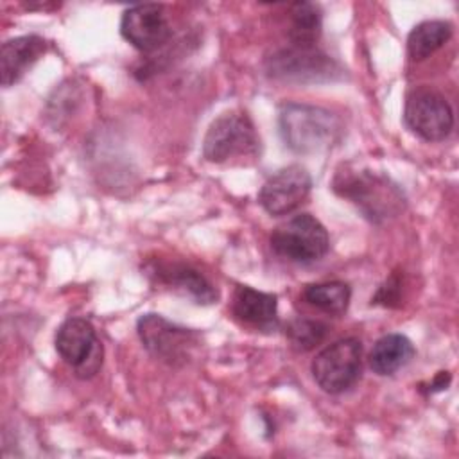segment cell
<instances>
[{
    "label": "cell",
    "instance_id": "6da1fadb",
    "mask_svg": "<svg viewBox=\"0 0 459 459\" xmlns=\"http://www.w3.org/2000/svg\"><path fill=\"white\" fill-rule=\"evenodd\" d=\"M278 124L285 145L298 154L326 151L342 133V124L337 115L325 108L299 102L283 104L280 108Z\"/></svg>",
    "mask_w": 459,
    "mask_h": 459
},
{
    "label": "cell",
    "instance_id": "7a4b0ae2",
    "mask_svg": "<svg viewBox=\"0 0 459 459\" xmlns=\"http://www.w3.org/2000/svg\"><path fill=\"white\" fill-rule=\"evenodd\" d=\"M333 188L350 199L371 222L394 217L403 210L405 199L396 185L371 170H351L337 174Z\"/></svg>",
    "mask_w": 459,
    "mask_h": 459
},
{
    "label": "cell",
    "instance_id": "3957f363",
    "mask_svg": "<svg viewBox=\"0 0 459 459\" xmlns=\"http://www.w3.org/2000/svg\"><path fill=\"white\" fill-rule=\"evenodd\" d=\"M258 136L247 115L228 111L219 115L208 127L203 140V156L212 163L256 158Z\"/></svg>",
    "mask_w": 459,
    "mask_h": 459
},
{
    "label": "cell",
    "instance_id": "277c9868",
    "mask_svg": "<svg viewBox=\"0 0 459 459\" xmlns=\"http://www.w3.org/2000/svg\"><path fill=\"white\" fill-rule=\"evenodd\" d=\"M271 249L290 262L310 264L323 258L330 247L325 226L310 213H299L271 233Z\"/></svg>",
    "mask_w": 459,
    "mask_h": 459
},
{
    "label": "cell",
    "instance_id": "5b68a950",
    "mask_svg": "<svg viewBox=\"0 0 459 459\" xmlns=\"http://www.w3.org/2000/svg\"><path fill=\"white\" fill-rule=\"evenodd\" d=\"M267 74L283 82H325L339 79L341 66L325 52L312 47L290 45L267 59Z\"/></svg>",
    "mask_w": 459,
    "mask_h": 459
},
{
    "label": "cell",
    "instance_id": "8992f818",
    "mask_svg": "<svg viewBox=\"0 0 459 459\" xmlns=\"http://www.w3.org/2000/svg\"><path fill=\"white\" fill-rule=\"evenodd\" d=\"M362 344L357 337H344L325 350L312 360V377L328 394H339L350 389L360 377Z\"/></svg>",
    "mask_w": 459,
    "mask_h": 459
},
{
    "label": "cell",
    "instance_id": "52a82bcc",
    "mask_svg": "<svg viewBox=\"0 0 459 459\" xmlns=\"http://www.w3.org/2000/svg\"><path fill=\"white\" fill-rule=\"evenodd\" d=\"M136 330L145 350L170 366L186 364L199 346V335L194 330L178 326L160 314H143Z\"/></svg>",
    "mask_w": 459,
    "mask_h": 459
},
{
    "label": "cell",
    "instance_id": "ba28073f",
    "mask_svg": "<svg viewBox=\"0 0 459 459\" xmlns=\"http://www.w3.org/2000/svg\"><path fill=\"white\" fill-rule=\"evenodd\" d=\"M403 120L420 138L427 142H441L454 127V111L439 91L429 86H418L405 97Z\"/></svg>",
    "mask_w": 459,
    "mask_h": 459
},
{
    "label": "cell",
    "instance_id": "9c48e42d",
    "mask_svg": "<svg viewBox=\"0 0 459 459\" xmlns=\"http://www.w3.org/2000/svg\"><path fill=\"white\" fill-rule=\"evenodd\" d=\"M56 350L81 378L95 375L102 362V346L93 325L84 317H68L61 323L56 332Z\"/></svg>",
    "mask_w": 459,
    "mask_h": 459
},
{
    "label": "cell",
    "instance_id": "30bf717a",
    "mask_svg": "<svg viewBox=\"0 0 459 459\" xmlns=\"http://www.w3.org/2000/svg\"><path fill=\"white\" fill-rule=\"evenodd\" d=\"M120 34L134 48L152 52L169 41L172 29L161 4H136L122 13Z\"/></svg>",
    "mask_w": 459,
    "mask_h": 459
},
{
    "label": "cell",
    "instance_id": "8fae6325",
    "mask_svg": "<svg viewBox=\"0 0 459 459\" xmlns=\"http://www.w3.org/2000/svg\"><path fill=\"white\" fill-rule=\"evenodd\" d=\"M312 178L301 165H289L267 178L258 192V203L269 215H289L308 195Z\"/></svg>",
    "mask_w": 459,
    "mask_h": 459
},
{
    "label": "cell",
    "instance_id": "7c38bea8",
    "mask_svg": "<svg viewBox=\"0 0 459 459\" xmlns=\"http://www.w3.org/2000/svg\"><path fill=\"white\" fill-rule=\"evenodd\" d=\"M160 283L174 287L176 290L185 292L199 305H210L217 299L215 287L203 276L197 269L190 267L188 264L179 262H163L154 264L151 273Z\"/></svg>",
    "mask_w": 459,
    "mask_h": 459
},
{
    "label": "cell",
    "instance_id": "4fadbf2b",
    "mask_svg": "<svg viewBox=\"0 0 459 459\" xmlns=\"http://www.w3.org/2000/svg\"><path fill=\"white\" fill-rule=\"evenodd\" d=\"M45 48L47 41L36 34L7 39L2 45L0 54L2 84L7 88L20 81L25 75V72L43 56Z\"/></svg>",
    "mask_w": 459,
    "mask_h": 459
},
{
    "label": "cell",
    "instance_id": "5bb4252c",
    "mask_svg": "<svg viewBox=\"0 0 459 459\" xmlns=\"http://www.w3.org/2000/svg\"><path fill=\"white\" fill-rule=\"evenodd\" d=\"M233 314L247 325L271 330L278 325V298L247 285H238L233 294Z\"/></svg>",
    "mask_w": 459,
    "mask_h": 459
},
{
    "label": "cell",
    "instance_id": "9a60e30c",
    "mask_svg": "<svg viewBox=\"0 0 459 459\" xmlns=\"http://www.w3.org/2000/svg\"><path fill=\"white\" fill-rule=\"evenodd\" d=\"M414 353L416 350L409 337L402 333H387L375 342L369 353V368L377 375L387 377L407 366Z\"/></svg>",
    "mask_w": 459,
    "mask_h": 459
},
{
    "label": "cell",
    "instance_id": "2e32d148",
    "mask_svg": "<svg viewBox=\"0 0 459 459\" xmlns=\"http://www.w3.org/2000/svg\"><path fill=\"white\" fill-rule=\"evenodd\" d=\"M452 23L445 20H427L418 23L407 38V54L412 61H423L441 48L452 36Z\"/></svg>",
    "mask_w": 459,
    "mask_h": 459
},
{
    "label": "cell",
    "instance_id": "e0dca14e",
    "mask_svg": "<svg viewBox=\"0 0 459 459\" xmlns=\"http://www.w3.org/2000/svg\"><path fill=\"white\" fill-rule=\"evenodd\" d=\"M303 298L308 305H312L326 314L341 316L346 312V308L350 305L351 289L344 281L312 283V285L305 287Z\"/></svg>",
    "mask_w": 459,
    "mask_h": 459
},
{
    "label": "cell",
    "instance_id": "ac0fdd59",
    "mask_svg": "<svg viewBox=\"0 0 459 459\" xmlns=\"http://www.w3.org/2000/svg\"><path fill=\"white\" fill-rule=\"evenodd\" d=\"M289 39L292 45L312 47L321 34V11L319 5L310 2H296L290 5Z\"/></svg>",
    "mask_w": 459,
    "mask_h": 459
},
{
    "label": "cell",
    "instance_id": "d6986e66",
    "mask_svg": "<svg viewBox=\"0 0 459 459\" xmlns=\"http://www.w3.org/2000/svg\"><path fill=\"white\" fill-rule=\"evenodd\" d=\"M326 335V325L321 321L298 317L287 325V337L298 351H308Z\"/></svg>",
    "mask_w": 459,
    "mask_h": 459
}]
</instances>
